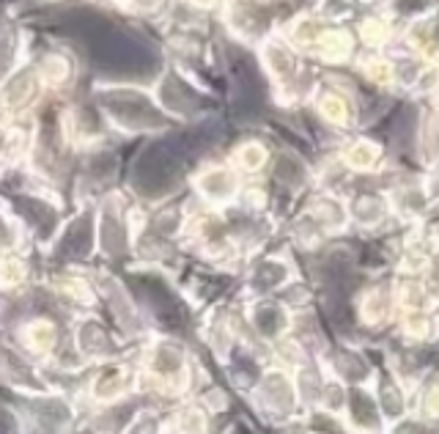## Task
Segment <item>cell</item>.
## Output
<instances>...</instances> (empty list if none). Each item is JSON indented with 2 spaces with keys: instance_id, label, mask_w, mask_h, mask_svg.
<instances>
[{
  "instance_id": "obj_1",
  "label": "cell",
  "mask_w": 439,
  "mask_h": 434,
  "mask_svg": "<svg viewBox=\"0 0 439 434\" xmlns=\"http://www.w3.org/2000/svg\"><path fill=\"white\" fill-rule=\"evenodd\" d=\"M352 407H355L357 421H360L362 426H374V423H377L374 407H371V401H368V398H365L362 393H355V398H352Z\"/></svg>"
},
{
  "instance_id": "obj_4",
  "label": "cell",
  "mask_w": 439,
  "mask_h": 434,
  "mask_svg": "<svg viewBox=\"0 0 439 434\" xmlns=\"http://www.w3.org/2000/svg\"><path fill=\"white\" fill-rule=\"evenodd\" d=\"M11 53H14V36H11V31L6 25H0V72L9 66Z\"/></svg>"
},
{
  "instance_id": "obj_2",
  "label": "cell",
  "mask_w": 439,
  "mask_h": 434,
  "mask_svg": "<svg viewBox=\"0 0 439 434\" xmlns=\"http://www.w3.org/2000/svg\"><path fill=\"white\" fill-rule=\"evenodd\" d=\"M255 322H258V327L267 332V335H272V332H277L283 319H280V313H277L272 305H267V308H261L255 313Z\"/></svg>"
},
{
  "instance_id": "obj_3",
  "label": "cell",
  "mask_w": 439,
  "mask_h": 434,
  "mask_svg": "<svg viewBox=\"0 0 439 434\" xmlns=\"http://www.w3.org/2000/svg\"><path fill=\"white\" fill-rule=\"evenodd\" d=\"M30 91H33L30 77H28V75L17 77V83L9 88V104H22L25 99H28V97H30Z\"/></svg>"
},
{
  "instance_id": "obj_5",
  "label": "cell",
  "mask_w": 439,
  "mask_h": 434,
  "mask_svg": "<svg viewBox=\"0 0 439 434\" xmlns=\"http://www.w3.org/2000/svg\"><path fill=\"white\" fill-rule=\"evenodd\" d=\"M198 3H209V0H198Z\"/></svg>"
}]
</instances>
